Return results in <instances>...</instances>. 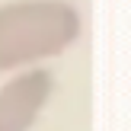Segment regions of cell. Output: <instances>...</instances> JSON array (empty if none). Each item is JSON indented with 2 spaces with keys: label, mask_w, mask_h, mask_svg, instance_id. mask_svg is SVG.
Segmentation results:
<instances>
[{
  "label": "cell",
  "mask_w": 131,
  "mask_h": 131,
  "mask_svg": "<svg viewBox=\"0 0 131 131\" xmlns=\"http://www.w3.org/2000/svg\"><path fill=\"white\" fill-rule=\"evenodd\" d=\"M80 13L67 0H16L0 6V74L48 61L80 38Z\"/></svg>",
  "instance_id": "1"
},
{
  "label": "cell",
  "mask_w": 131,
  "mask_h": 131,
  "mask_svg": "<svg viewBox=\"0 0 131 131\" xmlns=\"http://www.w3.org/2000/svg\"><path fill=\"white\" fill-rule=\"evenodd\" d=\"M54 93V77L45 67H29L0 86V131H29Z\"/></svg>",
  "instance_id": "2"
}]
</instances>
